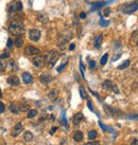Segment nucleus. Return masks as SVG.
Masks as SVG:
<instances>
[{"label": "nucleus", "instance_id": "f257e3e1", "mask_svg": "<svg viewBox=\"0 0 138 145\" xmlns=\"http://www.w3.org/2000/svg\"><path fill=\"white\" fill-rule=\"evenodd\" d=\"M10 33L14 34L16 36H21L25 32V26H23L22 20L20 19H13L9 25Z\"/></svg>", "mask_w": 138, "mask_h": 145}, {"label": "nucleus", "instance_id": "f03ea898", "mask_svg": "<svg viewBox=\"0 0 138 145\" xmlns=\"http://www.w3.org/2000/svg\"><path fill=\"white\" fill-rule=\"evenodd\" d=\"M60 58V54L56 52V51H51L49 52V54L46 57V64L49 68H53L54 65L56 64V61L58 60Z\"/></svg>", "mask_w": 138, "mask_h": 145}, {"label": "nucleus", "instance_id": "7ed1b4c3", "mask_svg": "<svg viewBox=\"0 0 138 145\" xmlns=\"http://www.w3.org/2000/svg\"><path fill=\"white\" fill-rule=\"evenodd\" d=\"M32 63H33V65L35 66L36 68H42V67L46 65V56L45 55L34 56V58L32 59Z\"/></svg>", "mask_w": 138, "mask_h": 145}, {"label": "nucleus", "instance_id": "20e7f679", "mask_svg": "<svg viewBox=\"0 0 138 145\" xmlns=\"http://www.w3.org/2000/svg\"><path fill=\"white\" fill-rule=\"evenodd\" d=\"M121 7H125V9H122L121 11L123 13H125V14H132V13H134L135 11L138 10V2H133V3H127V4H124L122 5Z\"/></svg>", "mask_w": 138, "mask_h": 145}, {"label": "nucleus", "instance_id": "39448f33", "mask_svg": "<svg viewBox=\"0 0 138 145\" xmlns=\"http://www.w3.org/2000/svg\"><path fill=\"white\" fill-rule=\"evenodd\" d=\"M39 49L36 47H34V46H28V47H26L25 49V53L28 56H36V55H39Z\"/></svg>", "mask_w": 138, "mask_h": 145}, {"label": "nucleus", "instance_id": "423d86ee", "mask_svg": "<svg viewBox=\"0 0 138 145\" xmlns=\"http://www.w3.org/2000/svg\"><path fill=\"white\" fill-rule=\"evenodd\" d=\"M21 10H22V3L20 1H14L9 5L10 13H16V12H19Z\"/></svg>", "mask_w": 138, "mask_h": 145}, {"label": "nucleus", "instance_id": "0eeeda50", "mask_svg": "<svg viewBox=\"0 0 138 145\" xmlns=\"http://www.w3.org/2000/svg\"><path fill=\"white\" fill-rule=\"evenodd\" d=\"M41 36V33L39 30H36V29H32V30L29 31V38H30L32 41H38L39 38Z\"/></svg>", "mask_w": 138, "mask_h": 145}, {"label": "nucleus", "instance_id": "6e6552de", "mask_svg": "<svg viewBox=\"0 0 138 145\" xmlns=\"http://www.w3.org/2000/svg\"><path fill=\"white\" fill-rule=\"evenodd\" d=\"M7 84L11 85V86H18L20 83V80L16 75H11V76L7 77Z\"/></svg>", "mask_w": 138, "mask_h": 145}, {"label": "nucleus", "instance_id": "1a4fd4ad", "mask_svg": "<svg viewBox=\"0 0 138 145\" xmlns=\"http://www.w3.org/2000/svg\"><path fill=\"white\" fill-rule=\"evenodd\" d=\"M22 80L25 84L29 85V84H32L34 79H33V76H32L31 73H29V72H23L22 73Z\"/></svg>", "mask_w": 138, "mask_h": 145}, {"label": "nucleus", "instance_id": "9d476101", "mask_svg": "<svg viewBox=\"0 0 138 145\" xmlns=\"http://www.w3.org/2000/svg\"><path fill=\"white\" fill-rule=\"evenodd\" d=\"M22 130H23L22 124H21V123H18V124H16V126H15L14 128H13V130H12V136H13V137H17L18 135H20Z\"/></svg>", "mask_w": 138, "mask_h": 145}, {"label": "nucleus", "instance_id": "9b49d317", "mask_svg": "<svg viewBox=\"0 0 138 145\" xmlns=\"http://www.w3.org/2000/svg\"><path fill=\"white\" fill-rule=\"evenodd\" d=\"M39 80H41V83H42V84L47 85L49 84V83L52 82V77L50 76V75H47V74H42L39 76Z\"/></svg>", "mask_w": 138, "mask_h": 145}, {"label": "nucleus", "instance_id": "f8f14e48", "mask_svg": "<svg viewBox=\"0 0 138 145\" xmlns=\"http://www.w3.org/2000/svg\"><path fill=\"white\" fill-rule=\"evenodd\" d=\"M84 119V115L81 113V112H78V113H76V115L73 117V124L74 125H79L80 123L83 121Z\"/></svg>", "mask_w": 138, "mask_h": 145}, {"label": "nucleus", "instance_id": "ddd939ff", "mask_svg": "<svg viewBox=\"0 0 138 145\" xmlns=\"http://www.w3.org/2000/svg\"><path fill=\"white\" fill-rule=\"evenodd\" d=\"M72 138H73V140L76 141V142H82L83 141V132L82 131H80V130H78V131H76V132L73 133V136H72Z\"/></svg>", "mask_w": 138, "mask_h": 145}, {"label": "nucleus", "instance_id": "4468645a", "mask_svg": "<svg viewBox=\"0 0 138 145\" xmlns=\"http://www.w3.org/2000/svg\"><path fill=\"white\" fill-rule=\"evenodd\" d=\"M102 40H103V35L102 34H99L97 37L95 38V41H94V46L96 48H99L101 47V45H102Z\"/></svg>", "mask_w": 138, "mask_h": 145}, {"label": "nucleus", "instance_id": "2eb2a0df", "mask_svg": "<svg viewBox=\"0 0 138 145\" xmlns=\"http://www.w3.org/2000/svg\"><path fill=\"white\" fill-rule=\"evenodd\" d=\"M113 83L110 82V79H107V80H104L103 82V84H102V89L103 90H111V88H113Z\"/></svg>", "mask_w": 138, "mask_h": 145}, {"label": "nucleus", "instance_id": "dca6fc26", "mask_svg": "<svg viewBox=\"0 0 138 145\" xmlns=\"http://www.w3.org/2000/svg\"><path fill=\"white\" fill-rule=\"evenodd\" d=\"M57 96H58V91L56 89H52L49 92V94H48V98H49V100H51V101H55L57 99Z\"/></svg>", "mask_w": 138, "mask_h": 145}, {"label": "nucleus", "instance_id": "f3484780", "mask_svg": "<svg viewBox=\"0 0 138 145\" xmlns=\"http://www.w3.org/2000/svg\"><path fill=\"white\" fill-rule=\"evenodd\" d=\"M23 139H25L26 142H30L33 140V133L31 132V131H26L25 133H23Z\"/></svg>", "mask_w": 138, "mask_h": 145}, {"label": "nucleus", "instance_id": "a211bd4d", "mask_svg": "<svg viewBox=\"0 0 138 145\" xmlns=\"http://www.w3.org/2000/svg\"><path fill=\"white\" fill-rule=\"evenodd\" d=\"M14 45H15L16 48H21L23 46V39L21 38L20 36H17L15 39V41H14Z\"/></svg>", "mask_w": 138, "mask_h": 145}, {"label": "nucleus", "instance_id": "6ab92c4d", "mask_svg": "<svg viewBox=\"0 0 138 145\" xmlns=\"http://www.w3.org/2000/svg\"><path fill=\"white\" fill-rule=\"evenodd\" d=\"M107 4V2H96V3H92V9L91 11H97L100 7H104V5Z\"/></svg>", "mask_w": 138, "mask_h": 145}, {"label": "nucleus", "instance_id": "aec40b11", "mask_svg": "<svg viewBox=\"0 0 138 145\" xmlns=\"http://www.w3.org/2000/svg\"><path fill=\"white\" fill-rule=\"evenodd\" d=\"M29 109H30V106H29L27 103H21L20 105L18 106V111H21V112L28 111Z\"/></svg>", "mask_w": 138, "mask_h": 145}, {"label": "nucleus", "instance_id": "412c9836", "mask_svg": "<svg viewBox=\"0 0 138 145\" xmlns=\"http://www.w3.org/2000/svg\"><path fill=\"white\" fill-rule=\"evenodd\" d=\"M79 91H80V95H81V98L83 99V100H87V99H88V95H87V93H86V90H85V88L83 87V86L80 87Z\"/></svg>", "mask_w": 138, "mask_h": 145}, {"label": "nucleus", "instance_id": "4be33fe9", "mask_svg": "<svg viewBox=\"0 0 138 145\" xmlns=\"http://www.w3.org/2000/svg\"><path fill=\"white\" fill-rule=\"evenodd\" d=\"M105 108L108 109L107 112H108V113H110L111 115H115V117H118V115H120V112H119L118 110L113 109V108H110V107H107V106H105Z\"/></svg>", "mask_w": 138, "mask_h": 145}, {"label": "nucleus", "instance_id": "5701e85b", "mask_svg": "<svg viewBox=\"0 0 138 145\" xmlns=\"http://www.w3.org/2000/svg\"><path fill=\"white\" fill-rule=\"evenodd\" d=\"M36 115H37V110H35V109H29L28 110L27 117H28L29 119H33V118H35Z\"/></svg>", "mask_w": 138, "mask_h": 145}, {"label": "nucleus", "instance_id": "b1692460", "mask_svg": "<svg viewBox=\"0 0 138 145\" xmlns=\"http://www.w3.org/2000/svg\"><path fill=\"white\" fill-rule=\"evenodd\" d=\"M130 65H131V61H130V60H125V61H123L121 65L118 66V69H119V70H123V69H126Z\"/></svg>", "mask_w": 138, "mask_h": 145}, {"label": "nucleus", "instance_id": "393cba45", "mask_svg": "<svg viewBox=\"0 0 138 145\" xmlns=\"http://www.w3.org/2000/svg\"><path fill=\"white\" fill-rule=\"evenodd\" d=\"M97 137H98V132L96 130H94V129L90 130L88 132V139H89V140H95Z\"/></svg>", "mask_w": 138, "mask_h": 145}, {"label": "nucleus", "instance_id": "a878e982", "mask_svg": "<svg viewBox=\"0 0 138 145\" xmlns=\"http://www.w3.org/2000/svg\"><path fill=\"white\" fill-rule=\"evenodd\" d=\"M37 18H38V20H41L42 23H46L48 21V16L46 14H38L37 15Z\"/></svg>", "mask_w": 138, "mask_h": 145}, {"label": "nucleus", "instance_id": "bb28decb", "mask_svg": "<svg viewBox=\"0 0 138 145\" xmlns=\"http://www.w3.org/2000/svg\"><path fill=\"white\" fill-rule=\"evenodd\" d=\"M65 114H66L65 110H63V111H62V114H61V122H62V124H63L64 126H67V120H66Z\"/></svg>", "mask_w": 138, "mask_h": 145}, {"label": "nucleus", "instance_id": "cd10ccee", "mask_svg": "<svg viewBox=\"0 0 138 145\" xmlns=\"http://www.w3.org/2000/svg\"><path fill=\"white\" fill-rule=\"evenodd\" d=\"M9 110L11 112H13V113H16V114L18 113V107L16 106V104H11Z\"/></svg>", "mask_w": 138, "mask_h": 145}, {"label": "nucleus", "instance_id": "c85d7f7f", "mask_svg": "<svg viewBox=\"0 0 138 145\" xmlns=\"http://www.w3.org/2000/svg\"><path fill=\"white\" fill-rule=\"evenodd\" d=\"M107 58H108V54H107V53H105V54L102 56V58H101V60H100L101 66H104V65H105V64H106V61H107Z\"/></svg>", "mask_w": 138, "mask_h": 145}, {"label": "nucleus", "instance_id": "c756f323", "mask_svg": "<svg viewBox=\"0 0 138 145\" xmlns=\"http://www.w3.org/2000/svg\"><path fill=\"white\" fill-rule=\"evenodd\" d=\"M108 25H110V21L104 20V18L101 17V19H100V26H107Z\"/></svg>", "mask_w": 138, "mask_h": 145}, {"label": "nucleus", "instance_id": "7c9ffc66", "mask_svg": "<svg viewBox=\"0 0 138 145\" xmlns=\"http://www.w3.org/2000/svg\"><path fill=\"white\" fill-rule=\"evenodd\" d=\"M67 64H68V60L66 61V63H64V64H62V65H61L60 67H58V68H56V71L57 72H62L64 69H65V67L67 66Z\"/></svg>", "mask_w": 138, "mask_h": 145}, {"label": "nucleus", "instance_id": "2f4dec72", "mask_svg": "<svg viewBox=\"0 0 138 145\" xmlns=\"http://www.w3.org/2000/svg\"><path fill=\"white\" fill-rule=\"evenodd\" d=\"M84 69H85V67L83 65V63H82V60H80V71H81V75L83 79H84Z\"/></svg>", "mask_w": 138, "mask_h": 145}, {"label": "nucleus", "instance_id": "473e14b6", "mask_svg": "<svg viewBox=\"0 0 138 145\" xmlns=\"http://www.w3.org/2000/svg\"><path fill=\"white\" fill-rule=\"evenodd\" d=\"M110 7H105V9L103 10V16H104V17H107V16L110 15Z\"/></svg>", "mask_w": 138, "mask_h": 145}, {"label": "nucleus", "instance_id": "72a5a7b5", "mask_svg": "<svg viewBox=\"0 0 138 145\" xmlns=\"http://www.w3.org/2000/svg\"><path fill=\"white\" fill-rule=\"evenodd\" d=\"M87 106H88V108L90 111H92V112H95V109H94V106H92V104H91V101L88 100L87 101Z\"/></svg>", "mask_w": 138, "mask_h": 145}, {"label": "nucleus", "instance_id": "f704fd0d", "mask_svg": "<svg viewBox=\"0 0 138 145\" xmlns=\"http://www.w3.org/2000/svg\"><path fill=\"white\" fill-rule=\"evenodd\" d=\"M9 57H10V53L7 52V51H5V52L3 53V54H2L1 56H0V59H3V58L5 59V58H9Z\"/></svg>", "mask_w": 138, "mask_h": 145}, {"label": "nucleus", "instance_id": "c9c22d12", "mask_svg": "<svg viewBox=\"0 0 138 145\" xmlns=\"http://www.w3.org/2000/svg\"><path fill=\"white\" fill-rule=\"evenodd\" d=\"M88 66H89V68L91 69V70H94V69L96 68V61L95 60H90L88 63Z\"/></svg>", "mask_w": 138, "mask_h": 145}, {"label": "nucleus", "instance_id": "e433bc0d", "mask_svg": "<svg viewBox=\"0 0 138 145\" xmlns=\"http://www.w3.org/2000/svg\"><path fill=\"white\" fill-rule=\"evenodd\" d=\"M127 119H130V120H138V114H130V115H127Z\"/></svg>", "mask_w": 138, "mask_h": 145}, {"label": "nucleus", "instance_id": "4c0bfd02", "mask_svg": "<svg viewBox=\"0 0 138 145\" xmlns=\"http://www.w3.org/2000/svg\"><path fill=\"white\" fill-rule=\"evenodd\" d=\"M5 111V106L2 102H0V113H3Z\"/></svg>", "mask_w": 138, "mask_h": 145}, {"label": "nucleus", "instance_id": "58836bf2", "mask_svg": "<svg viewBox=\"0 0 138 145\" xmlns=\"http://www.w3.org/2000/svg\"><path fill=\"white\" fill-rule=\"evenodd\" d=\"M13 45H14V41L12 40V38H9L7 39V48H12L13 47Z\"/></svg>", "mask_w": 138, "mask_h": 145}, {"label": "nucleus", "instance_id": "ea45409f", "mask_svg": "<svg viewBox=\"0 0 138 145\" xmlns=\"http://www.w3.org/2000/svg\"><path fill=\"white\" fill-rule=\"evenodd\" d=\"M111 89L114 90V92L116 93V94H119V89H118V87H117L116 85H113V88Z\"/></svg>", "mask_w": 138, "mask_h": 145}, {"label": "nucleus", "instance_id": "a19ab883", "mask_svg": "<svg viewBox=\"0 0 138 145\" xmlns=\"http://www.w3.org/2000/svg\"><path fill=\"white\" fill-rule=\"evenodd\" d=\"M56 130H57V127H56V126H53L52 129H51V131H50V135H53V133H54Z\"/></svg>", "mask_w": 138, "mask_h": 145}, {"label": "nucleus", "instance_id": "79ce46f5", "mask_svg": "<svg viewBox=\"0 0 138 145\" xmlns=\"http://www.w3.org/2000/svg\"><path fill=\"white\" fill-rule=\"evenodd\" d=\"M84 145H100L99 142H89V143H86Z\"/></svg>", "mask_w": 138, "mask_h": 145}, {"label": "nucleus", "instance_id": "37998d69", "mask_svg": "<svg viewBox=\"0 0 138 145\" xmlns=\"http://www.w3.org/2000/svg\"><path fill=\"white\" fill-rule=\"evenodd\" d=\"M80 18H81V19H85V18H86V13H81V14H80Z\"/></svg>", "mask_w": 138, "mask_h": 145}, {"label": "nucleus", "instance_id": "c03bdc74", "mask_svg": "<svg viewBox=\"0 0 138 145\" xmlns=\"http://www.w3.org/2000/svg\"><path fill=\"white\" fill-rule=\"evenodd\" d=\"M74 48H76V45H74V44H70V46H69V50L72 51V50H74Z\"/></svg>", "mask_w": 138, "mask_h": 145}, {"label": "nucleus", "instance_id": "a18cd8bd", "mask_svg": "<svg viewBox=\"0 0 138 145\" xmlns=\"http://www.w3.org/2000/svg\"><path fill=\"white\" fill-rule=\"evenodd\" d=\"M4 67H5V65H3L1 59H0V70H4Z\"/></svg>", "mask_w": 138, "mask_h": 145}, {"label": "nucleus", "instance_id": "49530a36", "mask_svg": "<svg viewBox=\"0 0 138 145\" xmlns=\"http://www.w3.org/2000/svg\"><path fill=\"white\" fill-rule=\"evenodd\" d=\"M131 145H138V140H136V139H135V140H133Z\"/></svg>", "mask_w": 138, "mask_h": 145}, {"label": "nucleus", "instance_id": "de8ad7c7", "mask_svg": "<svg viewBox=\"0 0 138 145\" xmlns=\"http://www.w3.org/2000/svg\"><path fill=\"white\" fill-rule=\"evenodd\" d=\"M54 120H55V119H54V115L52 114V115H51V121H54Z\"/></svg>", "mask_w": 138, "mask_h": 145}, {"label": "nucleus", "instance_id": "09e8293b", "mask_svg": "<svg viewBox=\"0 0 138 145\" xmlns=\"http://www.w3.org/2000/svg\"><path fill=\"white\" fill-rule=\"evenodd\" d=\"M136 45H137V47H138V39H137V41H136Z\"/></svg>", "mask_w": 138, "mask_h": 145}]
</instances>
